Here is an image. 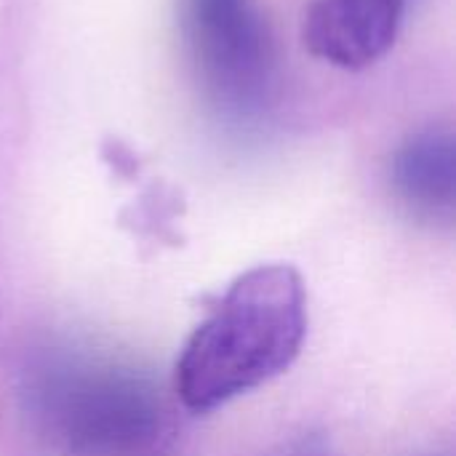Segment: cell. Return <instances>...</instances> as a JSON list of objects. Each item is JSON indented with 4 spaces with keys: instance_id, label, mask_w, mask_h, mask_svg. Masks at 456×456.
<instances>
[{
    "instance_id": "6da1fadb",
    "label": "cell",
    "mask_w": 456,
    "mask_h": 456,
    "mask_svg": "<svg viewBox=\"0 0 456 456\" xmlns=\"http://www.w3.org/2000/svg\"><path fill=\"white\" fill-rule=\"evenodd\" d=\"M307 297L289 265L243 273L190 334L176 361V395L190 411H211L283 374L302 353Z\"/></svg>"
},
{
    "instance_id": "7a4b0ae2",
    "label": "cell",
    "mask_w": 456,
    "mask_h": 456,
    "mask_svg": "<svg viewBox=\"0 0 456 456\" xmlns=\"http://www.w3.org/2000/svg\"><path fill=\"white\" fill-rule=\"evenodd\" d=\"M32 417L72 456H150L163 433L152 382L102 358H56L29 387Z\"/></svg>"
},
{
    "instance_id": "3957f363",
    "label": "cell",
    "mask_w": 456,
    "mask_h": 456,
    "mask_svg": "<svg viewBox=\"0 0 456 456\" xmlns=\"http://www.w3.org/2000/svg\"><path fill=\"white\" fill-rule=\"evenodd\" d=\"M184 37L211 104L235 118L262 110L273 45L251 0H184Z\"/></svg>"
},
{
    "instance_id": "277c9868",
    "label": "cell",
    "mask_w": 456,
    "mask_h": 456,
    "mask_svg": "<svg viewBox=\"0 0 456 456\" xmlns=\"http://www.w3.org/2000/svg\"><path fill=\"white\" fill-rule=\"evenodd\" d=\"M403 0H313L302 21L305 48L342 69H363L395 43Z\"/></svg>"
},
{
    "instance_id": "5b68a950",
    "label": "cell",
    "mask_w": 456,
    "mask_h": 456,
    "mask_svg": "<svg viewBox=\"0 0 456 456\" xmlns=\"http://www.w3.org/2000/svg\"><path fill=\"white\" fill-rule=\"evenodd\" d=\"M393 187L419 219L452 222L456 206V147L449 131H422L393 158Z\"/></svg>"
},
{
    "instance_id": "8992f818",
    "label": "cell",
    "mask_w": 456,
    "mask_h": 456,
    "mask_svg": "<svg viewBox=\"0 0 456 456\" xmlns=\"http://www.w3.org/2000/svg\"><path fill=\"white\" fill-rule=\"evenodd\" d=\"M289 456H329V452L323 446H318V444H305V446H299L297 452H291Z\"/></svg>"
}]
</instances>
